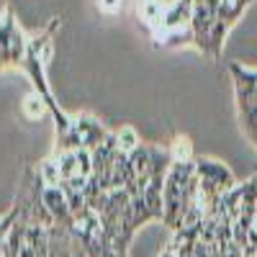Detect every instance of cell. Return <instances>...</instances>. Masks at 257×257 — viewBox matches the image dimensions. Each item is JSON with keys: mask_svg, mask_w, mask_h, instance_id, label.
<instances>
[{"mask_svg": "<svg viewBox=\"0 0 257 257\" xmlns=\"http://www.w3.org/2000/svg\"><path fill=\"white\" fill-rule=\"evenodd\" d=\"M41 203L49 208V213L54 216V221H70L72 226V213H70V206H67V198H64V190L59 185H44L39 193Z\"/></svg>", "mask_w": 257, "mask_h": 257, "instance_id": "1", "label": "cell"}, {"mask_svg": "<svg viewBox=\"0 0 257 257\" xmlns=\"http://www.w3.org/2000/svg\"><path fill=\"white\" fill-rule=\"evenodd\" d=\"M196 175L201 180H208V183H216L221 190H234V180H231V173L226 170V165L221 162H213V160H198L196 165Z\"/></svg>", "mask_w": 257, "mask_h": 257, "instance_id": "2", "label": "cell"}, {"mask_svg": "<svg viewBox=\"0 0 257 257\" xmlns=\"http://www.w3.org/2000/svg\"><path fill=\"white\" fill-rule=\"evenodd\" d=\"M39 180L44 185H59L62 183V170L57 160H44L39 165Z\"/></svg>", "mask_w": 257, "mask_h": 257, "instance_id": "3", "label": "cell"}, {"mask_svg": "<svg viewBox=\"0 0 257 257\" xmlns=\"http://www.w3.org/2000/svg\"><path fill=\"white\" fill-rule=\"evenodd\" d=\"M116 142H118V149H121V152H126V155H132L134 149H139V137H137V132H134L132 126L118 128Z\"/></svg>", "mask_w": 257, "mask_h": 257, "instance_id": "4", "label": "cell"}, {"mask_svg": "<svg viewBox=\"0 0 257 257\" xmlns=\"http://www.w3.org/2000/svg\"><path fill=\"white\" fill-rule=\"evenodd\" d=\"M44 98H41L39 93H31V95H26V100H24V113L31 118V121H36V118H41L44 116Z\"/></svg>", "mask_w": 257, "mask_h": 257, "instance_id": "5", "label": "cell"}, {"mask_svg": "<svg viewBox=\"0 0 257 257\" xmlns=\"http://www.w3.org/2000/svg\"><path fill=\"white\" fill-rule=\"evenodd\" d=\"M170 155H173V162H188V157H190V142L180 137L173 144V149H170Z\"/></svg>", "mask_w": 257, "mask_h": 257, "instance_id": "6", "label": "cell"}, {"mask_svg": "<svg viewBox=\"0 0 257 257\" xmlns=\"http://www.w3.org/2000/svg\"><path fill=\"white\" fill-rule=\"evenodd\" d=\"M52 57H54V44H52V41H47V44L39 49V57H36V59H39L41 64H49Z\"/></svg>", "mask_w": 257, "mask_h": 257, "instance_id": "7", "label": "cell"}, {"mask_svg": "<svg viewBox=\"0 0 257 257\" xmlns=\"http://www.w3.org/2000/svg\"><path fill=\"white\" fill-rule=\"evenodd\" d=\"M98 6H100V11H105V13H116V11L121 8V0H98Z\"/></svg>", "mask_w": 257, "mask_h": 257, "instance_id": "8", "label": "cell"}, {"mask_svg": "<svg viewBox=\"0 0 257 257\" xmlns=\"http://www.w3.org/2000/svg\"><path fill=\"white\" fill-rule=\"evenodd\" d=\"M160 257H178V252H175L173 247H170V249H165V252H162Z\"/></svg>", "mask_w": 257, "mask_h": 257, "instance_id": "9", "label": "cell"}, {"mask_svg": "<svg viewBox=\"0 0 257 257\" xmlns=\"http://www.w3.org/2000/svg\"><path fill=\"white\" fill-rule=\"evenodd\" d=\"M0 8H3V6H0Z\"/></svg>", "mask_w": 257, "mask_h": 257, "instance_id": "10", "label": "cell"}]
</instances>
